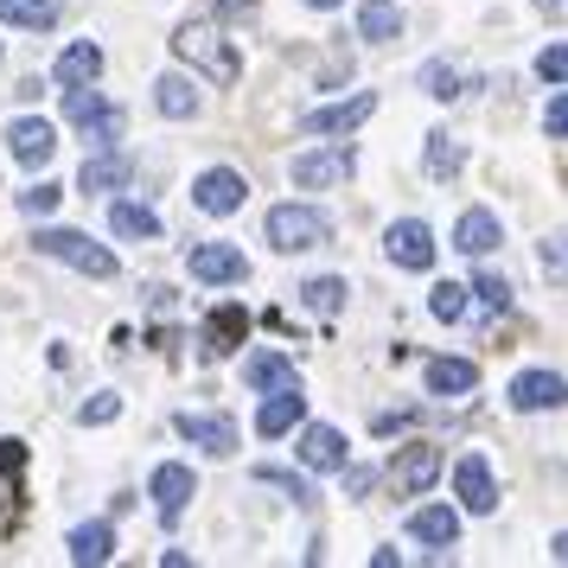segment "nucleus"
<instances>
[{
  "mask_svg": "<svg viewBox=\"0 0 568 568\" xmlns=\"http://www.w3.org/2000/svg\"><path fill=\"white\" fill-rule=\"evenodd\" d=\"M460 166H466V148L447 129H435V134H428V173L447 180V173H460Z\"/></svg>",
  "mask_w": 568,
  "mask_h": 568,
  "instance_id": "30",
  "label": "nucleus"
},
{
  "mask_svg": "<svg viewBox=\"0 0 568 568\" xmlns=\"http://www.w3.org/2000/svg\"><path fill=\"white\" fill-rule=\"evenodd\" d=\"M498 243H505V224H498L491 211H466L460 224H454V250H460V256H491Z\"/></svg>",
  "mask_w": 568,
  "mask_h": 568,
  "instance_id": "17",
  "label": "nucleus"
},
{
  "mask_svg": "<svg viewBox=\"0 0 568 568\" xmlns=\"http://www.w3.org/2000/svg\"><path fill=\"white\" fill-rule=\"evenodd\" d=\"M109 231L115 236H134V243H154L160 236V217L148 205H134V199H122V205L109 211Z\"/></svg>",
  "mask_w": 568,
  "mask_h": 568,
  "instance_id": "26",
  "label": "nucleus"
},
{
  "mask_svg": "<svg viewBox=\"0 0 568 568\" xmlns=\"http://www.w3.org/2000/svg\"><path fill=\"white\" fill-rule=\"evenodd\" d=\"M440 447L435 440H415V447H403V454H396V460H389V486L403 491V498H415V491H428L440 479Z\"/></svg>",
  "mask_w": 568,
  "mask_h": 568,
  "instance_id": "5",
  "label": "nucleus"
},
{
  "mask_svg": "<svg viewBox=\"0 0 568 568\" xmlns=\"http://www.w3.org/2000/svg\"><path fill=\"white\" fill-rule=\"evenodd\" d=\"M537 7H542V13H562L568 0H537Z\"/></svg>",
  "mask_w": 568,
  "mask_h": 568,
  "instance_id": "43",
  "label": "nucleus"
},
{
  "mask_svg": "<svg viewBox=\"0 0 568 568\" xmlns=\"http://www.w3.org/2000/svg\"><path fill=\"white\" fill-rule=\"evenodd\" d=\"M333 236V217L313 205H275L268 211V243L282 250V256H301V250H320Z\"/></svg>",
  "mask_w": 568,
  "mask_h": 568,
  "instance_id": "2",
  "label": "nucleus"
},
{
  "mask_svg": "<svg viewBox=\"0 0 568 568\" xmlns=\"http://www.w3.org/2000/svg\"><path fill=\"white\" fill-rule=\"evenodd\" d=\"M109 556H115V530L109 524H78L71 530V562L78 568H103Z\"/></svg>",
  "mask_w": 568,
  "mask_h": 568,
  "instance_id": "22",
  "label": "nucleus"
},
{
  "mask_svg": "<svg viewBox=\"0 0 568 568\" xmlns=\"http://www.w3.org/2000/svg\"><path fill=\"white\" fill-rule=\"evenodd\" d=\"M338 473H345V491H352V498L371 491V466H338Z\"/></svg>",
  "mask_w": 568,
  "mask_h": 568,
  "instance_id": "40",
  "label": "nucleus"
},
{
  "mask_svg": "<svg viewBox=\"0 0 568 568\" xmlns=\"http://www.w3.org/2000/svg\"><path fill=\"white\" fill-rule=\"evenodd\" d=\"M301 307H313V313H338V307H345V282H338V275H313V282L301 287Z\"/></svg>",
  "mask_w": 568,
  "mask_h": 568,
  "instance_id": "31",
  "label": "nucleus"
},
{
  "mask_svg": "<svg viewBox=\"0 0 568 568\" xmlns=\"http://www.w3.org/2000/svg\"><path fill=\"white\" fill-rule=\"evenodd\" d=\"M243 199H250V180H243L236 166H211V173H199V180H192V205L211 211V217H231V211H243Z\"/></svg>",
  "mask_w": 568,
  "mask_h": 568,
  "instance_id": "4",
  "label": "nucleus"
},
{
  "mask_svg": "<svg viewBox=\"0 0 568 568\" xmlns=\"http://www.w3.org/2000/svg\"><path fill=\"white\" fill-rule=\"evenodd\" d=\"M148 498H154V511L166 517V524H180V511L199 498V479H192V466H180V460H166V466H154V479H148Z\"/></svg>",
  "mask_w": 568,
  "mask_h": 568,
  "instance_id": "7",
  "label": "nucleus"
},
{
  "mask_svg": "<svg viewBox=\"0 0 568 568\" xmlns=\"http://www.w3.org/2000/svg\"><path fill=\"white\" fill-rule=\"evenodd\" d=\"M243 384L250 389H282V384H301V371H294V358H282V352H256V358L243 364Z\"/></svg>",
  "mask_w": 568,
  "mask_h": 568,
  "instance_id": "20",
  "label": "nucleus"
},
{
  "mask_svg": "<svg viewBox=\"0 0 568 568\" xmlns=\"http://www.w3.org/2000/svg\"><path fill=\"white\" fill-rule=\"evenodd\" d=\"M542 275H549V282H562V287H568V231H562V236H549V243H542Z\"/></svg>",
  "mask_w": 568,
  "mask_h": 568,
  "instance_id": "37",
  "label": "nucleus"
},
{
  "mask_svg": "<svg viewBox=\"0 0 568 568\" xmlns=\"http://www.w3.org/2000/svg\"><path fill=\"white\" fill-rule=\"evenodd\" d=\"M243 333H250V313L243 307H217L205 320V358H231L236 345H243Z\"/></svg>",
  "mask_w": 568,
  "mask_h": 568,
  "instance_id": "18",
  "label": "nucleus"
},
{
  "mask_svg": "<svg viewBox=\"0 0 568 568\" xmlns=\"http://www.w3.org/2000/svg\"><path fill=\"white\" fill-rule=\"evenodd\" d=\"M568 403V384L556 377V371H524L511 384V409L517 415H537V409H562Z\"/></svg>",
  "mask_w": 568,
  "mask_h": 568,
  "instance_id": "12",
  "label": "nucleus"
},
{
  "mask_svg": "<svg viewBox=\"0 0 568 568\" xmlns=\"http://www.w3.org/2000/svg\"><path fill=\"white\" fill-rule=\"evenodd\" d=\"M549 556H556V562H568V530H562V537H549Z\"/></svg>",
  "mask_w": 568,
  "mask_h": 568,
  "instance_id": "42",
  "label": "nucleus"
},
{
  "mask_svg": "<svg viewBox=\"0 0 568 568\" xmlns=\"http://www.w3.org/2000/svg\"><path fill=\"white\" fill-rule=\"evenodd\" d=\"M154 109H160V115H173V122H185V115L199 109V90H192L180 71H166V78L154 83Z\"/></svg>",
  "mask_w": 568,
  "mask_h": 568,
  "instance_id": "27",
  "label": "nucleus"
},
{
  "mask_svg": "<svg viewBox=\"0 0 568 568\" xmlns=\"http://www.w3.org/2000/svg\"><path fill=\"white\" fill-rule=\"evenodd\" d=\"M415 409H396V415H377V435H396V428H409Z\"/></svg>",
  "mask_w": 568,
  "mask_h": 568,
  "instance_id": "41",
  "label": "nucleus"
},
{
  "mask_svg": "<svg viewBox=\"0 0 568 568\" xmlns=\"http://www.w3.org/2000/svg\"><path fill=\"white\" fill-rule=\"evenodd\" d=\"M129 180H134V160L129 154H97V160H83V173H78L83 192H122Z\"/></svg>",
  "mask_w": 568,
  "mask_h": 568,
  "instance_id": "19",
  "label": "nucleus"
},
{
  "mask_svg": "<svg viewBox=\"0 0 568 568\" xmlns=\"http://www.w3.org/2000/svg\"><path fill=\"white\" fill-rule=\"evenodd\" d=\"M0 20L7 27H27V32H45L58 20V0H0Z\"/></svg>",
  "mask_w": 568,
  "mask_h": 568,
  "instance_id": "28",
  "label": "nucleus"
},
{
  "mask_svg": "<svg viewBox=\"0 0 568 568\" xmlns=\"http://www.w3.org/2000/svg\"><path fill=\"white\" fill-rule=\"evenodd\" d=\"M537 78L542 83H568V45H549V52L537 58Z\"/></svg>",
  "mask_w": 568,
  "mask_h": 568,
  "instance_id": "38",
  "label": "nucleus"
},
{
  "mask_svg": "<svg viewBox=\"0 0 568 568\" xmlns=\"http://www.w3.org/2000/svg\"><path fill=\"white\" fill-rule=\"evenodd\" d=\"M428 313H435V320H447V326H454V320H466V287L460 282H440L435 294H428Z\"/></svg>",
  "mask_w": 568,
  "mask_h": 568,
  "instance_id": "33",
  "label": "nucleus"
},
{
  "mask_svg": "<svg viewBox=\"0 0 568 568\" xmlns=\"http://www.w3.org/2000/svg\"><path fill=\"white\" fill-rule=\"evenodd\" d=\"M256 479H262V486H282L287 498H294V505H307V511L320 505V491H313L307 479H294V473H282V466H256Z\"/></svg>",
  "mask_w": 568,
  "mask_h": 568,
  "instance_id": "32",
  "label": "nucleus"
},
{
  "mask_svg": "<svg viewBox=\"0 0 568 568\" xmlns=\"http://www.w3.org/2000/svg\"><path fill=\"white\" fill-rule=\"evenodd\" d=\"M415 83H422V97H435V103H454V97H460V71H454L447 58H428Z\"/></svg>",
  "mask_w": 568,
  "mask_h": 568,
  "instance_id": "29",
  "label": "nucleus"
},
{
  "mask_svg": "<svg viewBox=\"0 0 568 568\" xmlns=\"http://www.w3.org/2000/svg\"><path fill=\"white\" fill-rule=\"evenodd\" d=\"M185 268H192V282H211V287L243 282V275H250L243 250H231V243H199V250L185 256Z\"/></svg>",
  "mask_w": 568,
  "mask_h": 568,
  "instance_id": "9",
  "label": "nucleus"
},
{
  "mask_svg": "<svg viewBox=\"0 0 568 568\" xmlns=\"http://www.w3.org/2000/svg\"><path fill=\"white\" fill-rule=\"evenodd\" d=\"M542 129L556 134V141H568V97H556V103L542 109Z\"/></svg>",
  "mask_w": 568,
  "mask_h": 568,
  "instance_id": "39",
  "label": "nucleus"
},
{
  "mask_svg": "<svg viewBox=\"0 0 568 568\" xmlns=\"http://www.w3.org/2000/svg\"><path fill=\"white\" fill-rule=\"evenodd\" d=\"M409 537L435 542V549H454L460 542V511H447V505H428V511L409 517Z\"/></svg>",
  "mask_w": 568,
  "mask_h": 568,
  "instance_id": "21",
  "label": "nucleus"
},
{
  "mask_svg": "<svg viewBox=\"0 0 568 568\" xmlns=\"http://www.w3.org/2000/svg\"><path fill=\"white\" fill-rule=\"evenodd\" d=\"M58 199H64V185L39 180V185H27V192H20V211H27V217H52V211H58Z\"/></svg>",
  "mask_w": 568,
  "mask_h": 568,
  "instance_id": "34",
  "label": "nucleus"
},
{
  "mask_svg": "<svg viewBox=\"0 0 568 568\" xmlns=\"http://www.w3.org/2000/svg\"><path fill=\"white\" fill-rule=\"evenodd\" d=\"M473 384H479V371L466 358H428V389L435 396H466Z\"/></svg>",
  "mask_w": 568,
  "mask_h": 568,
  "instance_id": "25",
  "label": "nucleus"
},
{
  "mask_svg": "<svg viewBox=\"0 0 568 568\" xmlns=\"http://www.w3.org/2000/svg\"><path fill=\"white\" fill-rule=\"evenodd\" d=\"M454 486H460V505L466 511H498V486H491V466H486V454H466L460 466H454Z\"/></svg>",
  "mask_w": 568,
  "mask_h": 568,
  "instance_id": "14",
  "label": "nucleus"
},
{
  "mask_svg": "<svg viewBox=\"0 0 568 568\" xmlns=\"http://www.w3.org/2000/svg\"><path fill=\"white\" fill-rule=\"evenodd\" d=\"M115 415H122V396H109L103 389V396H90V403L78 409V422L83 428H103V422H115Z\"/></svg>",
  "mask_w": 568,
  "mask_h": 568,
  "instance_id": "35",
  "label": "nucleus"
},
{
  "mask_svg": "<svg viewBox=\"0 0 568 568\" xmlns=\"http://www.w3.org/2000/svg\"><path fill=\"white\" fill-rule=\"evenodd\" d=\"M173 428H180V435L192 440V447L217 454V460H224V454H236V422H224V415H192V409H185L180 422H173Z\"/></svg>",
  "mask_w": 568,
  "mask_h": 568,
  "instance_id": "15",
  "label": "nucleus"
},
{
  "mask_svg": "<svg viewBox=\"0 0 568 568\" xmlns=\"http://www.w3.org/2000/svg\"><path fill=\"white\" fill-rule=\"evenodd\" d=\"M352 148H326V154H294V185H345L352 180Z\"/></svg>",
  "mask_w": 568,
  "mask_h": 568,
  "instance_id": "13",
  "label": "nucleus"
},
{
  "mask_svg": "<svg viewBox=\"0 0 568 568\" xmlns=\"http://www.w3.org/2000/svg\"><path fill=\"white\" fill-rule=\"evenodd\" d=\"M173 52L192 58L211 83H236V78H243V58L231 52V39H224V27H217V7H205V13H192V20H185L180 39H173Z\"/></svg>",
  "mask_w": 568,
  "mask_h": 568,
  "instance_id": "1",
  "label": "nucleus"
},
{
  "mask_svg": "<svg viewBox=\"0 0 568 568\" xmlns=\"http://www.w3.org/2000/svg\"><path fill=\"white\" fill-rule=\"evenodd\" d=\"M7 148H13L20 166H45V160L58 154V129L45 122V115H20V122L7 129Z\"/></svg>",
  "mask_w": 568,
  "mask_h": 568,
  "instance_id": "11",
  "label": "nucleus"
},
{
  "mask_svg": "<svg viewBox=\"0 0 568 568\" xmlns=\"http://www.w3.org/2000/svg\"><path fill=\"white\" fill-rule=\"evenodd\" d=\"M307 422V389L301 384H282V389H268V403L256 409V435H287V428H301Z\"/></svg>",
  "mask_w": 568,
  "mask_h": 568,
  "instance_id": "10",
  "label": "nucleus"
},
{
  "mask_svg": "<svg viewBox=\"0 0 568 568\" xmlns=\"http://www.w3.org/2000/svg\"><path fill=\"white\" fill-rule=\"evenodd\" d=\"M384 250H389V262L396 268H435V231L422 224V217H403V224H389L384 231Z\"/></svg>",
  "mask_w": 568,
  "mask_h": 568,
  "instance_id": "6",
  "label": "nucleus"
},
{
  "mask_svg": "<svg viewBox=\"0 0 568 568\" xmlns=\"http://www.w3.org/2000/svg\"><path fill=\"white\" fill-rule=\"evenodd\" d=\"M473 294H479V301H486L491 313H505V307H511V282H505V275H491V268L479 275V282H473Z\"/></svg>",
  "mask_w": 568,
  "mask_h": 568,
  "instance_id": "36",
  "label": "nucleus"
},
{
  "mask_svg": "<svg viewBox=\"0 0 568 568\" xmlns=\"http://www.w3.org/2000/svg\"><path fill=\"white\" fill-rule=\"evenodd\" d=\"M358 32L371 39V45H389V39H403V7H396V0H364Z\"/></svg>",
  "mask_w": 568,
  "mask_h": 568,
  "instance_id": "23",
  "label": "nucleus"
},
{
  "mask_svg": "<svg viewBox=\"0 0 568 568\" xmlns=\"http://www.w3.org/2000/svg\"><path fill=\"white\" fill-rule=\"evenodd\" d=\"M32 250H39V256H52V262H71L78 275H97V282L115 275V256H109L103 243H90L83 231H39V236H32Z\"/></svg>",
  "mask_w": 568,
  "mask_h": 568,
  "instance_id": "3",
  "label": "nucleus"
},
{
  "mask_svg": "<svg viewBox=\"0 0 568 568\" xmlns=\"http://www.w3.org/2000/svg\"><path fill=\"white\" fill-rule=\"evenodd\" d=\"M103 78V45H64V58H58V83L71 90V83H97Z\"/></svg>",
  "mask_w": 568,
  "mask_h": 568,
  "instance_id": "24",
  "label": "nucleus"
},
{
  "mask_svg": "<svg viewBox=\"0 0 568 568\" xmlns=\"http://www.w3.org/2000/svg\"><path fill=\"white\" fill-rule=\"evenodd\" d=\"M371 115H377V97L358 90V97H345V103L307 109V115H301V134H352L358 122H371Z\"/></svg>",
  "mask_w": 568,
  "mask_h": 568,
  "instance_id": "8",
  "label": "nucleus"
},
{
  "mask_svg": "<svg viewBox=\"0 0 568 568\" xmlns=\"http://www.w3.org/2000/svg\"><path fill=\"white\" fill-rule=\"evenodd\" d=\"M301 460H307L313 473H338V466L352 460V447H345V435H338V428L313 422L307 435H301Z\"/></svg>",
  "mask_w": 568,
  "mask_h": 568,
  "instance_id": "16",
  "label": "nucleus"
},
{
  "mask_svg": "<svg viewBox=\"0 0 568 568\" xmlns=\"http://www.w3.org/2000/svg\"><path fill=\"white\" fill-rule=\"evenodd\" d=\"M307 7H320V13H326V7H345V0H307Z\"/></svg>",
  "mask_w": 568,
  "mask_h": 568,
  "instance_id": "44",
  "label": "nucleus"
}]
</instances>
